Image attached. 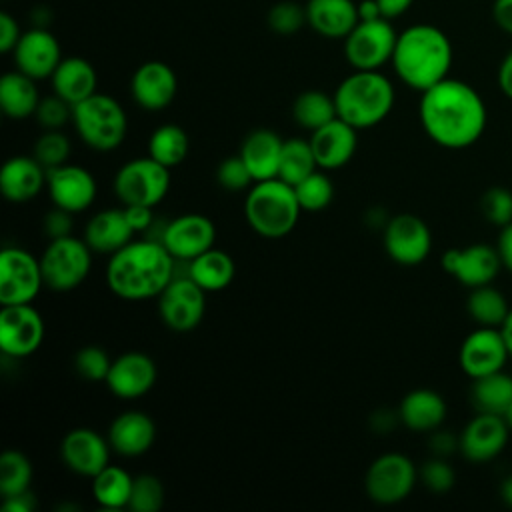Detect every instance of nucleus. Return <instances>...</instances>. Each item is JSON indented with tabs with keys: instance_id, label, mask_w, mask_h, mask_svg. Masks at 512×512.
<instances>
[{
	"instance_id": "obj_1",
	"label": "nucleus",
	"mask_w": 512,
	"mask_h": 512,
	"mask_svg": "<svg viewBox=\"0 0 512 512\" xmlns=\"http://www.w3.org/2000/svg\"><path fill=\"white\" fill-rule=\"evenodd\" d=\"M420 94V124L434 144L464 150L482 138L488 110L474 86L448 76Z\"/></svg>"
},
{
	"instance_id": "obj_2",
	"label": "nucleus",
	"mask_w": 512,
	"mask_h": 512,
	"mask_svg": "<svg viewBox=\"0 0 512 512\" xmlns=\"http://www.w3.org/2000/svg\"><path fill=\"white\" fill-rule=\"evenodd\" d=\"M178 260L154 238L132 240L110 254L106 264V286L122 300L140 302L158 298L176 274Z\"/></svg>"
},
{
	"instance_id": "obj_3",
	"label": "nucleus",
	"mask_w": 512,
	"mask_h": 512,
	"mask_svg": "<svg viewBox=\"0 0 512 512\" xmlns=\"http://www.w3.org/2000/svg\"><path fill=\"white\" fill-rule=\"evenodd\" d=\"M452 58V44L440 28L414 24L398 34L390 64L408 88L424 92L448 78Z\"/></svg>"
},
{
	"instance_id": "obj_4",
	"label": "nucleus",
	"mask_w": 512,
	"mask_h": 512,
	"mask_svg": "<svg viewBox=\"0 0 512 512\" xmlns=\"http://www.w3.org/2000/svg\"><path fill=\"white\" fill-rule=\"evenodd\" d=\"M338 118L356 130H366L382 120L394 108V86L380 70H354L334 90Z\"/></svg>"
},
{
	"instance_id": "obj_5",
	"label": "nucleus",
	"mask_w": 512,
	"mask_h": 512,
	"mask_svg": "<svg viewBox=\"0 0 512 512\" xmlns=\"http://www.w3.org/2000/svg\"><path fill=\"white\" fill-rule=\"evenodd\" d=\"M300 202L292 184L282 178L254 182L244 200L248 226L264 238H282L290 234L300 218Z\"/></svg>"
},
{
	"instance_id": "obj_6",
	"label": "nucleus",
	"mask_w": 512,
	"mask_h": 512,
	"mask_svg": "<svg viewBox=\"0 0 512 512\" xmlns=\"http://www.w3.org/2000/svg\"><path fill=\"white\" fill-rule=\"evenodd\" d=\"M72 124L80 140L96 152L116 150L128 134V116L122 104L102 92L72 106Z\"/></svg>"
},
{
	"instance_id": "obj_7",
	"label": "nucleus",
	"mask_w": 512,
	"mask_h": 512,
	"mask_svg": "<svg viewBox=\"0 0 512 512\" xmlns=\"http://www.w3.org/2000/svg\"><path fill=\"white\" fill-rule=\"evenodd\" d=\"M92 254L94 252L84 238L70 234L50 240L40 256L44 286L54 292H70L78 288L90 274Z\"/></svg>"
},
{
	"instance_id": "obj_8",
	"label": "nucleus",
	"mask_w": 512,
	"mask_h": 512,
	"mask_svg": "<svg viewBox=\"0 0 512 512\" xmlns=\"http://www.w3.org/2000/svg\"><path fill=\"white\" fill-rule=\"evenodd\" d=\"M170 190V168L150 156L132 158L114 176V192L122 206H158Z\"/></svg>"
},
{
	"instance_id": "obj_9",
	"label": "nucleus",
	"mask_w": 512,
	"mask_h": 512,
	"mask_svg": "<svg viewBox=\"0 0 512 512\" xmlns=\"http://www.w3.org/2000/svg\"><path fill=\"white\" fill-rule=\"evenodd\" d=\"M418 480V468L406 454L386 452L368 466L364 490L372 502L392 506L406 500Z\"/></svg>"
},
{
	"instance_id": "obj_10",
	"label": "nucleus",
	"mask_w": 512,
	"mask_h": 512,
	"mask_svg": "<svg viewBox=\"0 0 512 512\" xmlns=\"http://www.w3.org/2000/svg\"><path fill=\"white\" fill-rule=\"evenodd\" d=\"M398 32L388 18L358 20L344 38V56L354 70H380L392 60Z\"/></svg>"
},
{
	"instance_id": "obj_11",
	"label": "nucleus",
	"mask_w": 512,
	"mask_h": 512,
	"mask_svg": "<svg viewBox=\"0 0 512 512\" xmlns=\"http://www.w3.org/2000/svg\"><path fill=\"white\" fill-rule=\"evenodd\" d=\"M44 286L40 258L20 246H4L0 252V304H32Z\"/></svg>"
},
{
	"instance_id": "obj_12",
	"label": "nucleus",
	"mask_w": 512,
	"mask_h": 512,
	"mask_svg": "<svg viewBox=\"0 0 512 512\" xmlns=\"http://www.w3.org/2000/svg\"><path fill=\"white\" fill-rule=\"evenodd\" d=\"M206 294L190 276L174 274L158 296V312L162 322L174 332L194 330L206 312Z\"/></svg>"
},
{
	"instance_id": "obj_13",
	"label": "nucleus",
	"mask_w": 512,
	"mask_h": 512,
	"mask_svg": "<svg viewBox=\"0 0 512 512\" xmlns=\"http://www.w3.org/2000/svg\"><path fill=\"white\" fill-rule=\"evenodd\" d=\"M386 254L402 266H416L430 256L432 232L416 214H396L382 228Z\"/></svg>"
},
{
	"instance_id": "obj_14",
	"label": "nucleus",
	"mask_w": 512,
	"mask_h": 512,
	"mask_svg": "<svg viewBox=\"0 0 512 512\" xmlns=\"http://www.w3.org/2000/svg\"><path fill=\"white\" fill-rule=\"evenodd\" d=\"M508 358L510 352L500 328L490 326H476L458 350V364L470 380L504 370Z\"/></svg>"
},
{
	"instance_id": "obj_15",
	"label": "nucleus",
	"mask_w": 512,
	"mask_h": 512,
	"mask_svg": "<svg viewBox=\"0 0 512 512\" xmlns=\"http://www.w3.org/2000/svg\"><path fill=\"white\" fill-rule=\"evenodd\" d=\"M44 340V320L32 304L2 306L0 310V348L10 358L34 354Z\"/></svg>"
},
{
	"instance_id": "obj_16",
	"label": "nucleus",
	"mask_w": 512,
	"mask_h": 512,
	"mask_svg": "<svg viewBox=\"0 0 512 512\" xmlns=\"http://www.w3.org/2000/svg\"><path fill=\"white\" fill-rule=\"evenodd\" d=\"M160 242L180 262H190L202 252L214 248L216 226L214 222L198 212L180 214L164 224Z\"/></svg>"
},
{
	"instance_id": "obj_17",
	"label": "nucleus",
	"mask_w": 512,
	"mask_h": 512,
	"mask_svg": "<svg viewBox=\"0 0 512 512\" xmlns=\"http://www.w3.org/2000/svg\"><path fill=\"white\" fill-rule=\"evenodd\" d=\"M442 268L468 288L492 284L498 272L504 268L496 246L482 242L450 248L442 254Z\"/></svg>"
},
{
	"instance_id": "obj_18",
	"label": "nucleus",
	"mask_w": 512,
	"mask_h": 512,
	"mask_svg": "<svg viewBox=\"0 0 512 512\" xmlns=\"http://www.w3.org/2000/svg\"><path fill=\"white\" fill-rule=\"evenodd\" d=\"M46 186H48L52 204L72 214L88 210L94 204L98 194V184L94 174L84 166L70 164V162L48 170Z\"/></svg>"
},
{
	"instance_id": "obj_19",
	"label": "nucleus",
	"mask_w": 512,
	"mask_h": 512,
	"mask_svg": "<svg viewBox=\"0 0 512 512\" xmlns=\"http://www.w3.org/2000/svg\"><path fill=\"white\" fill-rule=\"evenodd\" d=\"M510 428L506 426L504 418L498 414L476 412L472 420L466 422L460 436V454L474 464L490 462L508 444Z\"/></svg>"
},
{
	"instance_id": "obj_20",
	"label": "nucleus",
	"mask_w": 512,
	"mask_h": 512,
	"mask_svg": "<svg viewBox=\"0 0 512 512\" xmlns=\"http://www.w3.org/2000/svg\"><path fill=\"white\" fill-rule=\"evenodd\" d=\"M110 452L112 446L108 438L86 426L72 428L60 442V458L64 466L86 478H94L110 464Z\"/></svg>"
},
{
	"instance_id": "obj_21",
	"label": "nucleus",
	"mask_w": 512,
	"mask_h": 512,
	"mask_svg": "<svg viewBox=\"0 0 512 512\" xmlns=\"http://www.w3.org/2000/svg\"><path fill=\"white\" fill-rule=\"evenodd\" d=\"M156 378L158 368L154 360L146 352L128 350L112 360L104 384L114 396L122 400H134L148 394L156 384Z\"/></svg>"
},
{
	"instance_id": "obj_22",
	"label": "nucleus",
	"mask_w": 512,
	"mask_h": 512,
	"mask_svg": "<svg viewBox=\"0 0 512 512\" xmlns=\"http://www.w3.org/2000/svg\"><path fill=\"white\" fill-rule=\"evenodd\" d=\"M12 54L16 68L34 80L50 78L62 60L56 36L42 26L22 32Z\"/></svg>"
},
{
	"instance_id": "obj_23",
	"label": "nucleus",
	"mask_w": 512,
	"mask_h": 512,
	"mask_svg": "<svg viewBox=\"0 0 512 512\" xmlns=\"http://www.w3.org/2000/svg\"><path fill=\"white\" fill-rule=\"evenodd\" d=\"M130 92L140 108L150 112L164 110L172 104L178 92L176 72L166 62L148 60L134 70Z\"/></svg>"
},
{
	"instance_id": "obj_24",
	"label": "nucleus",
	"mask_w": 512,
	"mask_h": 512,
	"mask_svg": "<svg viewBox=\"0 0 512 512\" xmlns=\"http://www.w3.org/2000/svg\"><path fill=\"white\" fill-rule=\"evenodd\" d=\"M308 140L318 168L338 170L354 158L358 148V130L336 116L328 124L310 132Z\"/></svg>"
},
{
	"instance_id": "obj_25",
	"label": "nucleus",
	"mask_w": 512,
	"mask_h": 512,
	"mask_svg": "<svg viewBox=\"0 0 512 512\" xmlns=\"http://www.w3.org/2000/svg\"><path fill=\"white\" fill-rule=\"evenodd\" d=\"M106 438L112 452L126 458H136L152 448L156 440V424L142 410H126L110 422Z\"/></svg>"
},
{
	"instance_id": "obj_26",
	"label": "nucleus",
	"mask_w": 512,
	"mask_h": 512,
	"mask_svg": "<svg viewBox=\"0 0 512 512\" xmlns=\"http://www.w3.org/2000/svg\"><path fill=\"white\" fill-rule=\"evenodd\" d=\"M46 176L48 170L34 156H12L2 164L0 170L2 196L14 204L28 202L42 192L46 186Z\"/></svg>"
},
{
	"instance_id": "obj_27",
	"label": "nucleus",
	"mask_w": 512,
	"mask_h": 512,
	"mask_svg": "<svg viewBox=\"0 0 512 512\" xmlns=\"http://www.w3.org/2000/svg\"><path fill=\"white\" fill-rule=\"evenodd\" d=\"M134 230L126 220L124 208H104L84 226V240L98 254H114L134 240Z\"/></svg>"
},
{
	"instance_id": "obj_28",
	"label": "nucleus",
	"mask_w": 512,
	"mask_h": 512,
	"mask_svg": "<svg viewBox=\"0 0 512 512\" xmlns=\"http://www.w3.org/2000/svg\"><path fill=\"white\" fill-rule=\"evenodd\" d=\"M400 422L412 432H432L446 420L448 406L442 394L432 388L410 390L398 406Z\"/></svg>"
},
{
	"instance_id": "obj_29",
	"label": "nucleus",
	"mask_w": 512,
	"mask_h": 512,
	"mask_svg": "<svg viewBox=\"0 0 512 512\" xmlns=\"http://www.w3.org/2000/svg\"><path fill=\"white\" fill-rule=\"evenodd\" d=\"M284 140L268 128L252 130L240 144V156L246 162L254 182L276 178Z\"/></svg>"
},
{
	"instance_id": "obj_30",
	"label": "nucleus",
	"mask_w": 512,
	"mask_h": 512,
	"mask_svg": "<svg viewBox=\"0 0 512 512\" xmlns=\"http://www.w3.org/2000/svg\"><path fill=\"white\" fill-rule=\"evenodd\" d=\"M358 4L354 0H308L306 22L324 38H346L358 24Z\"/></svg>"
},
{
	"instance_id": "obj_31",
	"label": "nucleus",
	"mask_w": 512,
	"mask_h": 512,
	"mask_svg": "<svg viewBox=\"0 0 512 512\" xmlns=\"http://www.w3.org/2000/svg\"><path fill=\"white\" fill-rule=\"evenodd\" d=\"M50 80L54 94H58L72 106L98 92V74L94 66L82 56L62 58Z\"/></svg>"
},
{
	"instance_id": "obj_32",
	"label": "nucleus",
	"mask_w": 512,
	"mask_h": 512,
	"mask_svg": "<svg viewBox=\"0 0 512 512\" xmlns=\"http://www.w3.org/2000/svg\"><path fill=\"white\" fill-rule=\"evenodd\" d=\"M40 104V94L36 88V80L18 68L6 72L0 78V108L4 116L12 120H24L36 114Z\"/></svg>"
},
{
	"instance_id": "obj_33",
	"label": "nucleus",
	"mask_w": 512,
	"mask_h": 512,
	"mask_svg": "<svg viewBox=\"0 0 512 512\" xmlns=\"http://www.w3.org/2000/svg\"><path fill=\"white\" fill-rule=\"evenodd\" d=\"M188 276L208 294L220 292L230 286L236 274V264L232 256L224 250L210 248L196 256L194 260L186 262Z\"/></svg>"
},
{
	"instance_id": "obj_34",
	"label": "nucleus",
	"mask_w": 512,
	"mask_h": 512,
	"mask_svg": "<svg viewBox=\"0 0 512 512\" xmlns=\"http://www.w3.org/2000/svg\"><path fill=\"white\" fill-rule=\"evenodd\" d=\"M134 476L122 466L108 464L92 478V496L104 510H122L130 504Z\"/></svg>"
},
{
	"instance_id": "obj_35",
	"label": "nucleus",
	"mask_w": 512,
	"mask_h": 512,
	"mask_svg": "<svg viewBox=\"0 0 512 512\" xmlns=\"http://www.w3.org/2000/svg\"><path fill=\"white\" fill-rule=\"evenodd\" d=\"M470 402L476 412L502 416L512 402V374L500 370L472 380Z\"/></svg>"
},
{
	"instance_id": "obj_36",
	"label": "nucleus",
	"mask_w": 512,
	"mask_h": 512,
	"mask_svg": "<svg viewBox=\"0 0 512 512\" xmlns=\"http://www.w3.org/2000/svg\"><path fill=\"white\" fill-rule=\"evenodd\" d=\"M190 152V138L178 124H160L148 138V156L166 168L180 166Z\"/></svg>"
},
{
	"instance_id": "obj_37",
	"label": "nucleus",
	"mask_w": 512,
	"mask_h": 512,
	"mask_svg": "<svg viewBox=\"0 0 512 512\" xmlns=\"http://www.w3.org/2000/svg\"><path fill=\"white\" fill-rule=\"evenodd\" d=\"M466 310L476 326L500 328L510 312V304L498 288H494L492 284H484L470 288V294L466 298Z\"/></svg>"
},
{
	"instance_id": "obj_38",
	"label": "nucleus",
	"mask_w": 512,
	"mask_h": 512,
	"mask_svg": "<svg viewBox=\"0 0 512 512\" xmlns=\"http://www.w3.org/2000/svg\"><path fill=\"white\" fill-rule=\"evenodd\" d=\"M292 116L298 126L314 132L338 116L334 96L322 90H304L292 104Z\"/></svg>"
},
{
	"instance_id": "obj_39",
	"label": "nucleus",
	"mask_w": 512,
	"mask_h": 512,
	"mask_svg": "<svg viewBox=\"0 0 512 512\" xmlns=\"http://www.w3.org/2000/svg\"><path fill=\"white\" fill-rule=\"evenodd\" d=\"M314 170H318V164H316L310 140H304V138L284 140L280 166H278V178L296 186L300 180L310 176Z\"/></svg>"
},
{
	"instance_id": "obj_40",
	"label": "nucleus",
	"mask_w": 512,
	"mask_h": 512,
	"mask_svg": "<svg viewBox=\"0 0 512 512\" xmlns=\"http://www.w3.org/2000/svg\"><path fill=\"white\" fill-rule=\"evenodd\" d=\"M34 476L32 462L20 450L8 448L0 454V494L2 498L22 494L30 490Z\"/></svg>"
},
{
	"instance_id": "obj_41",
	"label": "nucleus",
	"mask_w": 512,
	"mask_h": 512,
	"mask_svg": "<svg viewBox=\"0 0 512 512\" xmlns=\"http://www.w3.org/2000/svg\"><path fill=\"white\" fill-rule=\"evenodd\" d=\"M294 190L302 212H320L328 208L330 202L334 200V184L322 168L314 170L310 176L300 180L294 186Z\"/></svg>"
},
{
	"instance_id": "obj_42",
	"label": "nucleus",
	"mask_w": 512,
	"mask_h": 512,
	"mask_svg": "<svg viewBox=\"0 0 512 512\" xmlns=\"http://www.w3.org/2000/svg\"><path fill=\"white\" fill-rule=\"evenodd\" d=\"M72 152L70 138L62 130H44L34 142L32 156L46 168H58L68 162Z\"/></svg>"
},
{
	"instance_id": "obj_43",
	"label": "nucleus",
	"mask_w": 512,
	"mask_h": 512,
	"mask_svg": "<svg viewBox=\"0 0 512 512\" xmlns=\"http://www.w3.org/2000/svg\"><path fill=\"white\" fill-rule=\"evenodd\" d=\"M164 506V484L154 474H138L132 482L128 508L132 512H158Z\"/></svg>"
},
{
	"instance_id": "obj_44",
	"label": "nucleus",
	"mask_w": 512,
	"mask_h": 512,
	"mask_svg": "<svg viewBox=\"0 0 512 512\" xmlns=\"http://www.w3.org/2000/svg\"><path fill=\"white\" fill-rule=\"evenodd\" d=\"M112 360L114 358H110V354L102 346L88 344V346H82L74 354V368L84 380H90V382L102 380L104 382L110 372Z\"/></svg>"
},
{
	"instance_id": "obj_45",
	"label": "nucleus",
	"mask_w": 512,
	"mask_h": 512,
	"mask_svg": "<svg viewBox=\"0 0 512 512\" xmlns=\"http://www.w3.org/2000/svg\"><path fill=\"white\" fill-rule=\"evenodd\" d=\"M480 210L490 224L504 228L512 222V190L504 186L488 188L480 198Z\"/></svg>"
},
{
	"instance_id": "obj_46",
	"label": "nucleus",
	"mask_w": 512,
	"mask_h": 512,
	"mask_svg": "<svg viewBox=\"0 0 512 512\" xmlns=\"http://www.w3.org/2000/svg\"><path fill=\"white\" fill-rule=\"evenodd\" d=\"M306 22V6H300L298 2L284 0L270 8L268 12V26L282 36L298 32Z\"/></svg>"
},
{
	"instance_id": "obj_47",
	"label": "nucleus",
	"mask_w": 512,
	"mask_h": 512,
	"mask_svg": "<svg viewBox=\"0 0 512 512\" xmlns=\"http://www.w3.org/2000/svg\"><path fill=\"white\" fill-rule=\"evenodd\" d=\"M418 478L430 492L444 494L454 486L456 472L446 458L432 456L422 464V468H418Z\"/></svg>"
},
{
	"instance_id": "obj_48",
	"label": "nucleus",
	"mask_w": 512,
	"mask_h": 512,
	"mask_svg": "<svg viewBox=\"0 0 512 512\" xmlns=\"http://www.w3.org/2000/svg\"><path fill=\"white\" fill-rule=\"evenodd\" d=\"M216 180L224 190H230V192L248 190L254 184V178L240 154L228 156L218 164Z\"/></svg>"
},
{
	"instance_id": "obj_49",
	"label": "nucleus",
	"mask_w": 512,
	"mask_h": 512,
	"mask_svg": "<svg viewBox=\"0 0 512 512\" xmlns=\"http://www.w3.org/2000/svg\"><path fill=\"white\" fill-rule=\"evenodd\" d=\"M34 118L42 130H62L66 122H72V104L62 100L58 94L40 98Z\"/></svg>"
},
{
	"instance_id": "obj_50",
	"label": "nucleus",
	"mask_w": 512,
	"mask_h": 512,
	"mask_svg": "<svg viewBox=\"0 0 512 512\" xmlns=\"http://www.w3.org/2000/svg\"><path fill=\"white\" fill-rule=\"evenodd\" d=\"M72 212L54 206L50 212L44 214L42 218V232L54 240V238H62V236H70L72 234Z\"/></svg>"
},
{
	"instance_id": "obj_51",
	"label": "nucleus",
	"mask_w": 512,
	"mask_h": 512,
	"mask_svg": "<svg viewBox=\"0 0 512 512\" xmlns=\"http://www.w3.org/2000/svg\"><path fill=\"white\" fill-rule=\"evenodd\" d=\"M428 446H430L432 456L448 458V456H452L456 450L460 452V436H454L450 430L436 428V430L430 432Z\"/></svg>"
},
{
	"instance_id": "obj_52",
	"label": "nucleus",
	"mask_w": 512,
	"mask_h": 512,
	"mask_svg": "<svg viewBox=\"0 0 512 512\" xmlns=\"http://www.w3.org/2000/svg\"><path fill=\"white\" fill-rule=\"evenodd\" d=\"M128 224L132 226L134 234H148L150 228L154 226V212L150 206H140V204H130L122 206Z\"/></svg>"
},
{
	"instance_id": "obj_53",
	"label": "nucleus",
	"mask_w": 512,
	"mask_h": 512,
	"mask_svg": "<svg viewBox=\"0 0 512 512\" xmlns=\"http://www.w3.org/2000/svg\"><path fill=\"white\" fill-rule=\"evenodd\" d=\"M22 36V30L8 12L0 14V50L2 52H12Z\"/></svg>"
},
{
	"instance_id": "obj_54",
	"label": "nucleus",
	"mask_w": 512,
	"mask_h": 512,
	"mask_svg": "<svg viewBox=\"0 0 512 512\" xmlns=\"http://www.w3.org/2000/svg\"><path fill=\"white\" fill-rule=\"evenodd\" d=\"M36 508V498L30 490L16 494V496H8L2 498V510L4 512H32Z\"/></svg>"
},
{
	"instance_id": "obj_55",
	"label": "nucleus",
	"mask_w": 512,
	"mask_h": 512,
	"mask_svg": "<svg viewBox=\"0 0 512 512\" xmlns=\"http://www.w3.org/2000/svg\"><path fill=\"white\" fill-rule=\"evenodd\" d=\"M496 250L500 254L502 266L512 274V222L506 224L504 228H500Z\"/></svg>"
},
{
	"instance_id": "obj_56",
	"label": "nucleus",
	"mask_w": 512,
	"mask_h": 512,
	"mask_svg": "<svg viewBox=\"0 0 512 512\" xmlns=\"http://www.w3.org/2000/svg\"><path fill=\"white\" fill-rule=\"evenodd\" d=\"M492 16L500 30L512 34V0H494Z\"/></svg>"
},
{
	"instance_id": "obj_57",
	"label": "nucleus",
	"mask_w": 512,
	"mask_h": 512,
	"mask_svg": "<svg viewBox=\"0 0 512 512\" xmlns=\"http://www.w3.org/2000/svg\"><path fill=\"white\" fill-rule=\"evenodd\" d=\"M496 80H498V88L500 92L512 100V52H508L500 66H498V74H496Z\"/></svg>"
},
{
	"instance_id": "obj_58",
	"label": "nucleus",
	"mask_w": 512,
	"mask_h": 512,
	"mask_svg": "<svg viewBox=\"0 0 512 512\" xmlns=\"http://www.w3.org/2000/svg\"><path fill=\"white\" fill-rule=\"evenodd\" d=\"M396 422H400V414L398 412H390V410H378V412H374L372 414V418H370V424H372V428L376 430V432H388V430H392L394 426H396Z\"/></svg>"
},
{
	"instance_id": "obj_59",
	"label": "nucleus",
	"mask_w": 512,
	"mask_h": 512,
	"mask_svg": "<svg viewBox=\"0 0 512 512\" xmlns=\"http://www.w3.org/2000/svg\"><path fill=\"white\" fill-rule=\"evenodd\" d=\"M376 2H378V6H380L382 16L388 18V20H392V18L402 16V14L412 6L414 0H376Z\"/></svg>"
},
{
	"instance_id": "obj_60",
	"label": "nucleus",
	"mask_w": 512,
	"mask_h": 512,
	"mask_svg": "<svg viewBox=\"0 0 512 512\" xmlns=\"http://www.w3.org/2000/svg\"><path fill=\"white\" fill-rule=\"evenodd\" d=\"M358 18L360 20H376V18H384V16H382L376 0H362L358 4Z\"/></svg>"
},
{
	"instance_id": "obj_61",
	"label": "nucleus",
	"mask_w": 512,
	"mask_h": 512,
	"mask_svg": "<svg viewBox=\"0 0 512 512\" xmlns=\"http://www.w3.org/2000/svg\"><path fill=\"white\" fill-rule=\"evenodd\" d=\"M500 498H502V502H504L508 508H512V474H508V476L502 480V484H500Z\"/></svg>"
},
{
	"instance_id": "obj_62",
	"label": "nucleus",
	"mask_w": 512,
	"mask_h": 512,
	"mask_svg": "<svg viewBox=\"0 0 512 512\" xmlns=\"http://www.w3.org/2000/svg\"><path fill=\"white\" fill-rule=\"evenodd\" d=\"M500 332H502L504 342H506V346H508V352H510V356H512V308H510V312H508L506 320L502 322Z\"/></svg>"
},
{
	"instance_id": "obj_63",
	"label": "nucleus",
	"mask_w": 512,
	"mask_h": 512,
	"mask_svg": "<svg viewBox=\"0 0 512 512\" xmlns=\"http://www.w3.org/2000/svg\"><path fill=\"white\" fill-rule=\"evenodd\" d=\"M502 418H504V422H506V426L510 428V432H512V402L508 404V408L504 410V414H502Z\"/></svg>"
}]
</instances>
